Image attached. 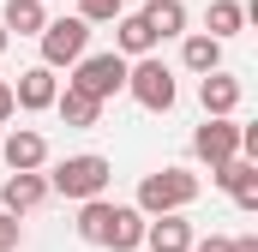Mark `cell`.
I'll return each instance as SVG.
<instances>
[{
  "label": "cell",
  "instance_id": "obj_1",
  "mask_svg": "<svg viewBox=\"0 0 258 252\" xmlns=\"http://www.w3.org/2000/svg\"><path fill=\"white\" fill-rule=\"evenodd\" d=\"M72 228H78L84 246H102V252H138L144 246V210L138 204H114L108 192L102 198H84Z\"/></svg>",
  "mask_w": 258,
  "mask_h": 252
},
{
  "label": "cell",
  "instance_id": "obj_2",
  "mask_svg": "<svg viewBox=\"0 0 258 252\" xmlns=\"http://www.w3.org/2000/svg\"><path fill=\"white\" fill-rule=\"evenodd\" d=\"M108 180H114V162H108V156H96V150H78V156H66V162L48 168V192H60V198H72V204L102 198Z\"/></svg>",
  "mask_w": 258,
  "mask_h": 252
},
{
  "label": "cell",
  "instance_id": "obj_3",
  "mask_svg": "<svg viewBox=\"0 0 258 252\" xmlns=\"http://www.w3.org/2000/svg\"><path fill=\"white\" fill-rule=\"evenodd\" d=\"M126 96L138 102V108H150V114H168V108H174V96H180L174 66H162L156 54H138V60H126Z\"/></svg>",
  "mask_w": 258,
  "mask_h": 252
},
{
  "label": "cell",
  "instance_id": "obj_4",
  "mask_svg": "<svg viewBox=\"0 0 258 252\" xmlns=\"http://www.w3.org/2000/svg\"><path fill=\"white\" fill-rule=\"evenodd\" d=\"M198 198V174L192 168H156L138 180V210L144 216H162V210H186Z\"/></svg>",
  "mask_w": 258,
  "mask_h": 252
},
{
  "label": "cell",
  "instance_id": "obj_5",
  "mask_svg": "<svg viewBox=\"0 0 258 252\" xmlns=\"http://www.w3.org/2000/svg\"><path fill=\"white\" fill-rule=\"evenodd\" d=\"M66 84H78L84 96L108 102V96H120V90H126V54H114V48H108V54H78Z\"/></svg>",
  "mask_w": 258,
  "mask_h": 252
},
{
  "label": "cell",
  "instance_id": "obj_6",
  "mask_svg": "<svg viewBox=\"0 0 258 252\" xmlns=\"http://www.w3.org/2000/svg\"><path fill=\"white\" fill-rule=\"evenodd\" d=\"M36 42H42V66H72L78 54H90V24L72 12V18H48L42 30H36Z\"/></svg>",
  "mask_w": 258,
  "mask_h": 252
},
{
  "label": "cell",
  "instance_id": "obj_7",
  "mask_svg": "<svg viewBox=\"0 0 258 252\" xmlns=\"http://www.w3.org/2000/svg\"><path fill=\"white\" fill-rule=\"evenodd\" d=\"M192 156L204 162V168L240 156V126H234V114H204V126L192 132Z\"/></svg>",
  "mask_w": 258,
  "mask_h": 252
},
{
  "label": "cell",
  "instance_id": "obj_8",
  "mask_svg": "<svg viewBox=\"0 0 258 252\" xmlns=\"http://www.w3.org/2000/svg\"><path fill=\"white\" fill-rule=\"evenodd\" d=\"M36 204H48V174H42V168H12V174H6V186H0V210L30 216Z\"/></svg>",
  "mask_w": 258,
  "mask_h": 252
},
{
  "label": "cell",
  "instance_id": "obj_9",
  "mask_svg": "<svg viewBox=\"0 0 258 252\" xmlns=\"http://www.w3.org/2000/svg\"><path fill=\"white\" fill-rule=\"evenodd\" d=\"M54 90H60V78H54V66H24L18 72V84H12V102L24 108V114H48L54 108Z\"/></svg>",
  "mask_w": 258,
  "mask_h": 252
},
{
  "label": "cell",
  "instance_id": "obj_10",
  "mask_svg": "<svg viewBox=\"0 0 258 252\" xmlns=\"http://www.w3.org/2000/svg\"><path fill=\"white\" fill-rule=\"evenodd\" d=\"M210 180L228 192L240 210H258V162H252V156H228V162H216Z\"/></svg>",
  "mask_w": 258,
  "mask_h": 252
},
{
  "label": "cell",
  "instance_id": "obj_11",
  "mask_svg": "<svg viewBox=\"0 0 258 252\" xmlns=\"http://www.w3.org/2000/svg\"><path fill=\"white\" fill-rule=\"evenodd\" d=\"M192 222L186 210H162V216H144V246L150 252H192Z\"/></svg>",
  "mask_w": 258,
  "mask_h": 252
},
{
  "label": "cell",
  "instance_id": "obj_12",
  "mask_svg": "<svg viewBox=\"0 0 258 252\" xmlns=\"http://www.w3.org/2000/svg\"><path fill=\"white\" fill-rule=\"evenodd\" d=\"M240 96H246V84H240L234 72H222V66L198 78V102H204V114H234Z\"/></svg>",
  "mask_w": 258,
  "mask_h": 252
},
{
  "label": "cell",
  "instance_id": "obj_13",
  "mask_svg": "<svg viewBox=\"0 0 258 252\" xmlns=\"http://www.w3.org/2000/svg\"><path fill=\"white\" fill-rule=\"evenodd\" d=\"M0 156H6V168H48V138L36 126H12L6 144H0Z\"/></svg>",
  "mask_w": 258,
  "mask_h": 252
},
{
  "label": "cell",
  "instance_id": "obj_14",
  "mask_svg": "<svg viewBox=\"0 0 258 252\" xmlns=\"http://www.w3.org/2000/svg\"><path fill=\"white\" fill-rule=\"evenodd\" d=\"M138 12H144V24L156 30V42H168V36H186V24H192L186 0H144Z\"/></svg>",
  "mask_w": 258,
  "mask_h": 252
},
{
  "label": "cell",
  "instance_id": "obj_15",
  "mask_svg": "<svg viewBox=\"0 0 258 252\" xmlns=\"http://www.w3.org/2000/svg\"><path fill=\"white\" fill-rule=\"evenodd\" d=\"M150 48H156V30L144 24V12H120V18H114V54L138 60V54H150Z\"/></svg>",
  "mask_w": 258,
  "mask_h": 252
},
{
  "label": "cell",
  "instance_id": "obj_16",
  "mask_svg": "<svg viewBox=\"0 0 258 252\" xmlns=\"http://www.w3.org/2000/svg\"><path fill=\"white\" fill-rule=\"evenodd\" d=\"M180 66L198 72V78L216 72V66H222V42H216L210 30H186V36H180Z\"/></svg>",
  "mask_w": 258,
  "mask_h": 252
},
{
  "label": "cell",
  "instance_id": "obj_17",
  "mask_svg": "<svg viewBox=\"0 0 258 252\" xmlns=\"http://www.w3.org/2000/svg\"><path fill=\"white\" fill-rule=\"evenodd\" d=\"M54 114H60L66 126H78V132H84V126L102 120V102H96V96H84L78 84H66V90H54Z\"/></svg>",
  "mask_w": 258,
  "mask_h": 252
},
{
  "label": "cell",
  "instance_id": "obj_18",
  "mask_svg": "<svg viewBox=\"0 0 258 252\" xmlns=\"http://www.w3.org/2000/svg\"><path fill=\"white\" fill-rule=\"evenodd\" d=\"M0 24L18 30V36H36V30L48 24V6H42V0H6V6H0Z\"/></svg>",
  "mask_w": 258,
  "mask_h": 252
},
{
  "label": "cell",
  "instance_id": "obj_19",
  "mask_svg": "<svg viewBox=\"0 0 258 252\" xmlns=\"http://www.w3.org/2000/svg\"><path fill=\"white\" fill-rule=\"evenodd\" d=\"M240 24H246V6H240V0H210V12H204V30H210L216 42L240 36Z\"/></svg>",
  "mask_w": 258,
  "mask_h": 252
},
{
  "label": "cell",
  "instance_id": "obj_20",
  "mask_svg": "<svg viewBox=\"0 0 258 252\" xmlns=\"http://www.w3.org/2000/svg\"><path fill=\"white\" fill-rule=\"evenodd\" d=\"M126 12V0H78V18L84 24H114Z\"/></svg>",
  "mask_w": 258,
  "mask_h": 252
},
{
  "label": "cell",
  "instance_id": "obj_21",
  "mask_svg": "<svg viewBox=\"0 0 258 252\" xmlns=\"http://www.w3.org/2000/svg\"><path fill=\"white\" fill-rule=\"evenodd\" d=\"M18 240H24L18 216H12V210H0V252H18Z\"/></svg>",
  "mask_w": 258,
  "mask_h": 252
},
{
  "label": "cell",
  "instance_id": "obj_22",
  "mask_svg": "<svg viewBox=\"0 0 258 252\" xmlns=\"http://www.w3.org/2000/svg\"><path fill=\"white\" fill-rule=\"evenodd\" d=\"M192 252H234L228 234H210V240H192Z\"/></svg>",
  "mask_w": 258,
  "mask_h": 252
},
{
  "label": "cell",
  "instance_id": "obj_23",
  "mask_svg": "<svg viewBox=\"0 0 258 252\" xmlns=\"http://www.w3.org/2000/svg\"><path fill=\"white\" fill-rule=\"evenodd\" d=\"M12 108H18V102H12V84L0 78V120H12Z\"/></svg>",
  "mask_w": 258,
  "mask_h": 252
},
{
  "label": "cell",
  "instance_id": "obj_24",
  "mask_svg": "<svg viewBox=\"0 0 258 252\" xmlns=\"http://www.w3.org/2000/svg\"><path fill=\"white\" fill-rule=\"evenodd\" d=\"M234 252H258V234H240V240H234Z\"/></svg>",
  "mask_w": 258,
  "mask_h": 252
},
{
  "label": "cell",
  "instance_id": "obj_25",
  "mask_svg": "<svg viewBox=\"0 0 258 252\" xmlns=\"http://www.w3.org/2000/svg\"><path fill=\"white\" fill-rule=\"evenodd\" d=\"M6 42H12V30H6V24H0V54H6Z\"/></svg>",
  "mask_w": 258,
  "mask_h": 252
}]
</instances>
